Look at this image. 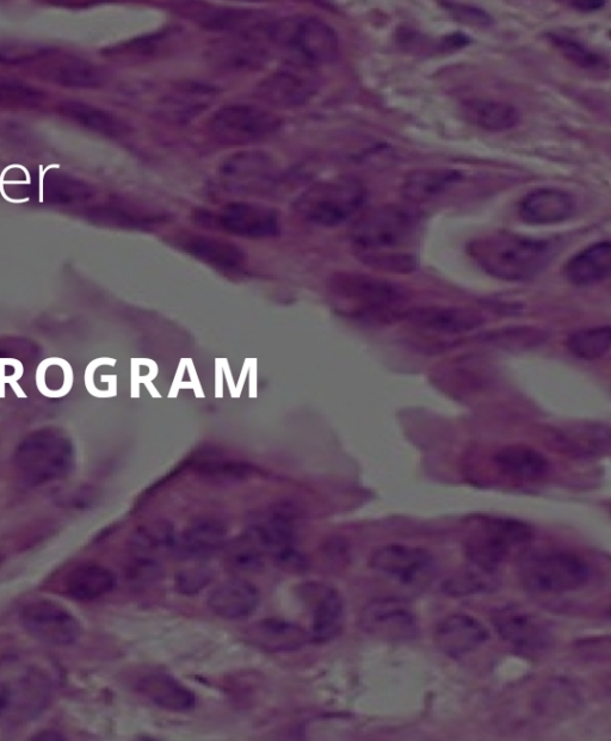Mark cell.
Returning a JSON list of instances; mask_svg holds the SVG:
<instances>
[{
	"label": "cell",
	"mask_w": 611,
	"mask_h": 741,
	"mask_svg": "<svg viewBox=\"0 0 611 741\" xmlns=\"http://www.w3.org/2000/svg\"><path fill=\"white\" fill-rule=\"evenodd\" d=\"M552 240L498 231L475 238L468 253L481 269L496 279L509 282L533 280L557 256Z\"/></svg>",
	"instance_id": "obj_1"
},
{
	"label": "cell",
	"mask_w": 611,
	"mask_h": 741,
	"mask_svg": "<svg viewBox=\"0 0 611 741\" xmlns=\"http://www.w3.org/2000/svg\"><path fill=\"white\" fill-rule=\"evenodd\" d=\"M524 588L540 595L577 591L589 583L591 570L584 558L566 549H526L518 558Z\"/></svg>",
	"instance_id": "obj_2"
},
{
	"label": "cell",
	"mask_w": 611,
	"mask_h": 741,
	"mask_svg": "<svg viewBox=\"0 0 611 741\" xmlns=\"http://www.w3.org/2000/svg\"><path fill=\"white\" fill-rule=\"evenodd\" d=\"M330 292L339 305L355 317L392 321L410 298L407 289L396 282L361 274H338L332 277Z\"/></svg>",
	"instance_id": "obj_3"
},
{
	"label": "cell",
	"mask_w": 611,
	"mask_h": 741,
	"mask_svg": "<svg viewBox=\"0 0 611 741\" xmlns=\"http://www.w3.org/2000/svg\"><path fill=\"white\" fill-rule=\"evenodd\" d=\"M366 197V189L356 178L337 177L311 185L295 200L293 209L308 224L335 227L353 218Z\"/></svg>",
	"instance_id": "obj_4"
},
{
	"label": "cell",
	"mask_w": 611,
	"mask_h": 741,
	"mask_svg": "<svg viewBox=\"0 0 611 741\" xmlns=\"http://www.w3.org/2000/svg\"><path fill=\"white\" fill-rule=\"evenodd\" d=\"M268 41L292 54L295 63L310 67L331 64L339 55L336 30L318 17L271 21Z\"/></svg>",
	"instance_id": "obj_5"
},
{
	"label": "cell",
	"mask_w": 611,
	"mask_h": 741,
	"mask_svg": "<svg viewBox=\"0 0 611 741\" xmlns=\"http://www.w3.org/2000/svg\"><path fill=\"white\" fill-rule=\"evenodd\" d=\"M532 537V528L515 518L474 517L465 535V554L471 563L498 570L516 549L526 546Z\"/></svg>",
	"instance_id": "obj_6"
},
{
	"label": "cell",
	"mask_w": 611,
	"mask_h": 741,
	"mask_svg": "<svg viewBox=\"0 0 611 741\" xmlns=\"http://www.w3.org/2000/svg\"><path fill=\"white\" fill-rule=\"evenodd\" d=\"M419 214L399 205H387L364 215L351 230V243L359 257L396 252L409 244L419 227Z\"/></svg>",
	"instance_id": "obj_7"
},
{
	"label": "cell",
	"mask_w": 611,
	"mask_h": 741,
	"mask_svg": "<svg viewBox=\"0 0 611 741\" xmlns=\"http://www.w3.org/2000/svg\"><path fill=\"white\" fill-rule=\"evenodd\" d=\"M282 119L273 110L251 103H234L215 111L208 122L209 133L222 145L246 146L273 137Z\"/></svg>",
	"instance_id": "obj_8"
},
{
	"label": "cell",
	"mask_w": 611,
	"mask_h": 741,
	"mask_svg": "<svg viewBox=\"0 0 611 741\" xmlns=\"http://www.w3.org/2000/svg\"><path fill=\"white\" fill-rule=\"evenodd\" d=\"M246 533L281 566L302 568L305 565L304 557L295 548L298 534L295 512L287 506H276L258 515Z\"/></svg>",
	"instance_id": "obj_9"
},
{
	"label": "cell",
	"mask_w": 611,
	"mask_h": 741,
	"mask_svg": "<svg viewBox=\"0 0 611 741\" xmlns=\"http://www.w3.org/2000/svg\"><path fill=\"white\" fill-rule=\"evenodd\" d=\"M369 566L380 576L411 588L429 583L436 573V561L427 549L399 543L376 548Z\"/></svg>",
	"instance_id": "obj_10"
},
{
	"label": "cell",
	"mask_w": 611,
	"mask_h": 741,
	"mask_svg": "<svg viewBox=\"0 0 611 741\" xmlns=\"http://www.w3.org/2000/svg\"><path fill=\"white\" fill-rule=\"evenodd\" d=\"M219 178L227 191L237 195H263L273 190L279 170L274 159L261 151L232 154L221 163Z\"/></svg>",
	"instance_id": "obj_11"
},
{
	"label": "cell",
	"mask_w": 611,
	"mask_h": 741,
	"mask_svg": "<svg viewBox=\"0 0 611 741\" xmlns=\"http://www.w3.org/2000/svg\"><path fill=\"white\" fill-rule=\"evenodd\" d=\"M319 91L313 67L293 63L269 74L256 86L259 101L275 109H296L306 106Z\"/></svg>",
	"instance_id": "obj_12"
},
{
	"label": "cell",
	"mask_w": 611,
	"mask_h": 741,
	"mask_svg": "<svg viewBox=\"0 0 611 741\" xmlns=\"http://www.w3.org/2000/svg\"><path fill=\"white\" fill-rule=\"evenodd\" d=\"M21 619L28 634L46 645L67 647L82 638L83 627L77 617L53 601L28 603L22 610Z\"/></svg>",
	"instance_id": "obj_13"
},
{
	"label": "cell",
	"mask_w": 611,
	"mask_h": 741,
	"mask_svg": "<svg viewBox=\"0 0 611 741\" xmlns=\"http://www.w3.org/2000/svg\"><path fill=\"white\" fill-rule=\"evenodd\" d=\"M359 626L363 633L387 641H407L418 635L415 610L401 598L370 601L361 610Z\"/></svg>",
	"instance_id": "obj_14"
},
{
	"label": "cell",
	"mask_w": 611,
	"mask_h": 741,
	"mask_svg": "<svg viewBox=\"0 0 611 741\" xmlns=\"http://www.w3.org/2000/svg\"><path fill=\"white\" fill-rule=\"evenodd\" d=\"M499 636L523 654H539L552 645L553 635L547 621L520 605H506L491 616Z\"/></svg>",
	"instance_id": "obj_15"
},
{
	"label": "cell",
	"mask_w": 611,
	"mask_h": 741,
	"mask_svg": "<svg viewBox=\"0 0 611 741\" xmlns=\"http://www.w3.org/2000/svg\"><path fill=\"white\" fill-rule=\"evenodd\" d=\"M212 220L220 230L244 238L275 237L280 231L279 214L275 209L256 202L228 203Z\"/></svg>",
	"instance_id": "obj_16"
},
{
	"label": "cell",
	"mask_w": 611,
	"mask_h": 741,
	"mask_svg": "<svg viewBox=\"0 0 611 741\" xmlns=\"http://www.w3.org/2000/svg\"><path fill=\"white\" fill-rule=\"evenodd\" d=\"M267 43V37L262 35H231L215 42L207 57L216 69L222 71H256L270 59Z\"/></svg>",
	"instance_id": "obj_17"
},
{
	"label": "cell",
	"mask_w": 611,
	"mask_h": 741,
	"mask_svg": "<svg viewBox=\"0 0 611 741\" xmlns=\"http://www.w3.org/2000/svg\"><path fill=\"white\" fill-rule=\"evenodd\" d=\"M401 318L417 327L438 335H462L478 330L485 323L483 314L469 307L425 306L405 310Z\"/></svg>",
	"instance_id": "obj_18"
},
{
	"label": "cell",
	"mask_w": 611,
	"mask_h": 741,
	"mask_svg": "<svg viewBox=\"0 0 611 741\" xmlns=\"http://www.w3.org/2000/svg\"><path fill=\"white\" fill-rule=\"evenodd\" d=\"M435 644L447 657L458 659L471 654L490 640L483 622L467 614H452L437 623Z\"/></svg>",
	"instance_id": "obj_19"
},
{
	"label": "cell",
	"mask_w": 611,
	"mask_h": 741,
	"mask_svg": "<svg viewBox=\"0 0 611 741\" xmlns=\"http://www.w3.org/2000/svg\"><path fill=\"white\" fill-rule=\"evenodd\" d=\"M261 596L255 585L242 577L222 580L209 592L208 607L224 620H245L256 613Z\"/></svg>",
	"instance_id": "obj_20"
},
{
	"label": "cell",
	"mask_w": 611,
	"mask_h": 741,
	"mask_svg": "<svg viewBox=\"0 0 611 741\" xmlns=\"http://www.w3.org/2000/svg\"><path fill=\"white\" fill-rule=\"evenodd\" d=\"M576 201L567 191L540 188L523 197L518 207L521 219L529 225H555L570 219L575 213Z\"/></svg>",
	"instance_id": "obj_21"
},
{
	"label": "cell",
	"mask_w": 611,
	"mask_h": 741,
	"mask_svg": "<svg viewBox=\"0 0 611 741\" xmlns=\"http://www.w3.org/2000/svg\"><path fill=\"white\" fill-rule=\"evenodd\" d=\"M218 91L211 85L185 83L166 95L158 104L157 113L162 119L174 123H187L212 106Z\"/></svg>",
	"instance_id": "obj_22"
},
{
	"label": "cell",
	"mask_w": 611,
	"mask_h": 741,
	"mask_svg": "<svg viewBox=\"0 0 611 741\" xmlns=\"http://www.w3.org/2000/svg\"><path fill=\"white\" fill-rule=\"evenodd\" d=\"M551 441L559 452L575 458H595L610 447V430L602 424H580L553 431Z\"/></svg>",
	"instance_id": "obj_23"
},
{
	"label": "cell",
	"mask_w": 611,
	"mask_h": 741,
	"mask_svg": "<svg viewBox=\"0 0 611 741\" xmlns=\"http://www.w3.org/2000/svg\"><path fill=\"white\" fill-rule=\"evenodd\" d=\"M312 607L310 639L326 644L338 638L344 628V602L339 592L330 586L317 585Z\"/></svg>",
	"instance_id": "obj_24"
},
{
	"label": "cell",
	"mask_w": 611,
	"mask_h": 741,
	"mask_svg": "<svg viewBox=\"0 0 611 741\" xmlns=\"http://www.w3.org/2000/svg\"><path fill=\"white\" fill-rule=\"evenodd\" d=\"M226 545V529L218 521L199 520L176 537L175 551L178 557L188 560H203L213 557Z\"/></svg>",
	"instance_id": "obj_25"
},
{
	"label": "cell",
	"mask_w": 611,
	"mask_h": 741,
	"mask_svg": "<svg viewBox=\"0 0 611 741\" xmlns=\"http://www.w3.org/2000/svg\"><path fill=\"white\" fill-rule=\"evenodd\" d=\"M611 244L608 240L585 247L565 265V276L578 287L594 286L609 279Z\"/></svg>",
	"instance_id": "obj_26"
},
{
	"label": "cell",
	"mask_w": 611,
	"mask_h": 741,
	"mask_svg": "<svg viewBox=\"0 0 611 741\" xmlns=\"http://www.w3.org/2000/svg\"><path fill=\"white\" fill-rule=\"evenodd\" d=\"M249 639L262 650L285 653L298 651L310 636L304 628L281 619H265L249 628Z\"/></svg>",
	"instance_id": "obj_27"
},
{
	"label": "cell",
	"mask_w": 611,
	"mask_h": 741,
	"mask_svg": "<svg viewBox=\"0 0 611 741\" xmlns=\"http://www.w3.org/2000/svg\"><path fill=\"white\" fill-rule=\"evenodd\" d=\"M493 463L504 477L524 483L546 477L551 467L538 450L524 446L502 448L493 456Z\"/></svg>",
	"instance_id": "obj_28"
},
{
	"label": "cell",
	"mask_w": 611,
	"mask_h": 741,
	"mask_svg": "<svg viewBox=\"0 0 611 741\" xmlns=\"http://www.w3.org/2000/svg\"><path fill=\"white\" fill-rule=\"evenodd\" d=\"M181 249L222 271H234L243 267L245 252L236 244L214 237L187 236L181 239Z\"/></svg>",
	"instance_id": "obj_29"
},
{
	"label": "cell",
	"mask_w": 611,
	"mask_h": 741,
	"mask_svg": "<svg viewBox=\"0 0 611 741\" xmlns=\"http://www.w3.org/2000/svg\"><path fill=\"white\" fill-rule=\"evenodd\" d=\"M464 181L459 170L432 169L413 171L401 184V195L413 203H424L437 199Z\"/></svg>",
	"instance_id": "obj_30"
},
{
	"label": "cell",
	"mask_w": 611,
	"mask_h": 741,
	"mask_svg": "<svg viewBox=\"0 0 611 741\" xmlns=\"http://www.w3.org/2000/svg\"><path fill=\"white\" fill-rule=\"evenodd\" d=\"M498 570L468 563L453 572L442 583L443 594L450 597H467L493 594L501 588Z\"/></svg>",
	"instance_id": "obj_31"
},
{
	"label": "cell",
	"mask_w": 611,
	"mask_h": 741,
	"mask_svg": "<svg viewBox=\"0 0 611 741\" xmlns=\"http://www.w3.org/2000/svg\"><path fill=\"white\" fill-rule=\"evenodd\" d=\"M139 689L154 705L170 710V712H189L196 706V696L193 691L174 677L163 675V673H153L145 677L140 682Z\"/></svg>",
	"instance_id": "obj_32"
},
{
	"label": "cell",
	"mask_w": 611,
	"mask_h": 741,
	"mask_svg": "<svg viewBox=\"0 0 611 741\" xmlns=\"http://www.w3.org/2000/svg\"><path fill=\"white\" fill-rule=\"evenodd\" d=\"M462 114L472 125L490 132H505L515 128L521 121V114L509 103L471 98L462 103Z\"/></svg>",
	"instance_id": "obj_33"
},
{
	"label": "cell",
	"mask_w": 611,
	"mask_h": 741,
	"mask_svg": "<svg viewBox=\"0 0 611 741\" xmlns=\"http://www.w3.org/2000/svg\"><path fill=\"white\" fill-rule=\"evenodd\" d=\"M116 577L107 567L85 564L74 568L65 580V590L73 600L96 601L113 591Z\"/></svg>",
	"instance_id": "obj_34"
},
{
	"label": "cell",
	"mask_w": 611,
	"mask_h": 741,
	"mask_svg": "<svg viewBox=\"0 0 611 741\" xmlns=\"http://www.w3.org/2000/svg\"><path fill=\"white\" fill-rule=\"evenodd\" d=\"M59 113L65 119L76 123L92 132L110 138L123 137L131 131L127 123L109 111L82 102L61 103Z\"/></svg>",
	"instance_id": "obj_35"
},
{
	"label": "cell",
	"mask_w": 611,
	"mask_h": 741,
	"mask_svg": "<svg viewBox=\"0 0 611 741\" xmlns=\"http://www.w3.org/2000/svg\"><path fill=\"white\" fill-rule=\"evenodd\" d=\"M48 77L61 86L82 89L96 88L106 80V74L101 69L78 59L66 60L53 66L48 71Z\"/></svg>",
	"instance_id": "obj_36"
},
{
	"label": "cell",
	"mask_w": 611,
	"mask_h": 741,
	"mask_svg": "<svg viewBox=\"0 0 611 741\" xmlns=\"http://www.w3.org/2000/svg\"><path fill=\"white\" fill-rule=\"evenodd\" d=\"M570 353L584 361H597L608 355L611 347L609 325L588 327L579 330L567 339Z\"/></svg>",
	"instance_id": "obj_37"
},
{
	"label": "cell",
	"mask_w": 611,
	"mask_h": 741,
	"mask_svg": "<svg viewBox=\"0 0 611 741\" xmlns=\"http://www.w3.org/2000/svg\"><path fill=\"white\" fill-rule=\"evenodd\" d=\"M224 551L226 564L234 572H257L263 567L265 553L248 533L226 542Z\"/></svg>",
	"instance_id": "obj_38"
},
{
	"label": "cell",
	"mask_w": 611,
	"mask_h": 741,
	"mask_svg": "<svg viewBox=\"0 0 611 741\" xmlns=\"http://www.w3.org/2000/svg\"><path fill=\"white\" fill-rule=\"evenodd\" d=\"M549 40L566 59L584 70H602L603 67L608 65L602 55L592 51L583 42L576 40L575 37L552 34L549 35Z\"/></svg>",
	"instance_id": "obj_39"
},
{
	"label": "cell",
	"mask_w": 611,
	"mask_h": 741,
	"mask_svg": "<svg viewBox=\"0 0 611 741\" xmlns=\"http://www.w3.org/2000/svg\"><path fill=\"white\" fill-rule=\"evenodd\" d=\"M176 535L171 524L157 522L141 528L133 537L134 551L139 555L152 554L163 548H174Z\"/></svg>",
	"instance_id": "obj_40"
},
{
	"label": "cell",
	"mask_w": 611,
	"mask_h": 741,
	"mask_svg": "<svg viewBox=\"0 0 611 741\" xmlns=\"http://www.w3.org/2000/svg\"><path fill=\"white\" fill-rule=\"evenodd\" d=\"M547 333L534 329V327H516V329H504L489 333L486 342L502 345V347H535V345L546 342Z\"/></svg>",
	"instance_id": "obj_41"
},
{
	"label": "cell",
	"mask_w": 611,
	"mask_h": 741,
	"mask_svg": "<svg viewBox=\"0 0 611 741\" xmlns=\"http://www.w3.org/2000/svg\"><path fill=\"white\" fill-rule=\"evenodd\" d=\"M214 573L206 566L190 567L188 570L176 574L175 588L177 592L185 596L199 594L212 583Z\"/></svg>",
	"instance_id": "obj_42"
},
{
	"label": "cell",
	"mask_w": 611,
	"mask_h": 741,
	"mask_svg": "<svg viewBox=\"0 0 611 741\" xmlns=\"http://www.w3.org/2000/svg\"><path fill=\"white\" fill-rule=\"evenodd\" d=\"M362 261L374 268H378L390 273L406 274L416 268V261L409 253L391 252L376 253V255L362 256Z\"/></svg>",
	"instance_id": "obj_43"
},
{
	"label": "cell",
	"mask_w": 611,
	"mask_h": 741,
	"mask_svg": "<svg viewBox=\"0 0 611 741\" xmlns=\"http://www.w3.org/2000/svg\"><path fill=\"white\" fill-rule=\"evenodd\" d=\"M47 195L51 197L55 202H71V201H84L86 197H89L90 190L88 185L80 183L77 179H71L69 177L63 179V182L58 179L52 183L46 184Z\"/></svg>",
	"instance_id": "obj_44"
},
{
	"label": "cell",
	"mask_w": 611,
	"mask_h": 741,
	"mask_svg": "<svg viewBox=\"0 0 611 741\" xmlns=\"http://www.w3.org/2000/svg\"><path fill=\"white\" fill-rule=\"evenodd\" d=\"M90 220L97 224L114 225L120 227H140L144 225L145 219L128 213L125 209L114 207L92 208L88 214Z\"/></svg>",
	"instance_id": "obj_45"
},
{
	"label": "cell",
	"mask_w": 611,
	"mask_h": 741,
	"mask_svg": "<svg viewBox=\"0 0 611 741\" xmlns=\"http://www.w3.org/2000/svg\"><path fill=\"white\" fill-rule=\"evenodd\" d=\"M441 5L462 22L474 23L478 24V26H489L491 23V17L486 12L478 8H473V6L458 3H441Z\"/></svg>",
	"instance_id": "obj_46"
},
{
	"label": "cell",
	"mask_w": 611,
	"mask_h": 741,
	"mask_svg": "<svg viewBox=\"0 0 611 741\" xmlns=\"http://www.w3.org/2000/svg\"><path fill=\"white\" fill-rule=\"evenodd\" d=\"M570 4L577 11L594 12L601 10L606 5V2H600V0H584V2H572Z\"/></svg>",
	"instance_id": "obj_47"
},
{
	"label": "cell",
	"mask_w": 611,
	"mask_h": 741,
	"mask_svg": "<svg viewBox=\"0 0 611 741\" xmlns=\"http://www.w3.org/2000/svg\"><path fill=\"white\" fill-rule=\"evenodd\" d=\"M59 168H60V166L57 165V164L49 165V166H47V168L45 170H43L42 166H40L39 201L41 203L43 201H45V200H43V199H45V196H43V191H45V184H43V182H45V176H46L47 172L49 170L59 169Z\"/></svg>",
	"instance_id": "obj_48"
},
{
	"label": "cell",
	"mask_w": 611,
	"mask_h": 741,
	"mask_svg": "<svg viewBox=\"0 0 611 741\" xmlns=\"http://www.w3.org/2000/svg\"><path fill=\"white\" fill-rule=\"evenodd\" d=\"M10 702V691L3 683H0V715H3Z\"/></svg>",
	"instance_id": "obj_49"
}]
</instances>
